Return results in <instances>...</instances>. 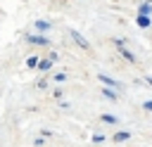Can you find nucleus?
<instances>
[{
  "instance_id": "nucleus-1",
  "label": "nucleus",
  "mask_w": 152,
  "mask_h": 147,
  "mask_svg": "<svg viewBox=\"0 0 152 147\" xmlns=\"http://www.w3.org/2000/svg\"><path fill=\"white\" fill-rule=\"evenodd\" d=\"M71 36H74V40H76V43H78V45H81L83 50H88V47H90V43H88V40H86V38L81 36V33H76V31H74Z\"/></svg>"
},
{
  "instance_id": "nucleus-2",
  "label": "nucleus",
  "mask_w": 152,
  "mask_h": 147,
  "mask_svg": "<svg viewBox=\"0 0 152 147\" xmlns=\"http://www.w3.org/2000/svg\"><path fill=\"white\" fill-rule=\"evenodd\" d=\"M128 138H131V133H128V130H121V133L114 135V142H124V140H128Z\"/></svg>"
},
{
  "instance_id": "nucleus-3",
  "label": "nucleus",
  "mask_w": 152,
  "mask_h": 147,
  "mask_svg": "<svg viewBox=\"0 0 152 147\" xmlns=\"http://www.w3.org/2000/svg\"><path fill=\"white\" fill-rule=\"evenodd\" d=\"M28 40H31V43H40V45H45V43H48V38H43V36H31Z\"/></svg>"
},
{
  "instance_id": "nucleus-4",
  "label": "nucleus",
  "mask_w": 152,
  "mask_h": 147,
  "mask_svg": "<svg viewBox=\"0 0 152 147\" xmlns=\"http://www.w3.org/2000/svg\"><path fill=\"white\" fill-rule=\"evenodd\" d=\"M138 26H142V28H147V26H150V19H147V17L142 14V17L138 19Z\"/></svg>"
},
{
  "instance_id": "nucleus-5",
  "label": "nucleus",
  "mask_w": 152,
  "mask_h": 147,
  "mask_svg": "<svg viewBox=\"0 0 152 147\" xmlns=\"http://www.w3.org/2000/svg\"><path fill=\"white\" fill-rule=\"evenodd\" d=\"M100 78H102V81H104L107 85H114V88H119V83H116V81H112L109 76H100Z\"/></svg>"
},
{
  "instance_id": "nucleus-6",
  "label": "nucleus",
  "mask_w": 152,
  "mask_h": 147,
  "mask_svg": "<svg viewBox=\"0 0 152 147\" xmlns=\"http://www.w3.org/2000/svg\"><path fill=\"white\" fill-rule=\"evenodd\" d=\"M102 92H104V97H109V100H114V97H116V92H114L112 88H104Z\"/></svg>"
},
{
  "instance_id": "nucleus-7",
  "label": "nucleus",
  "mask_w": 152,
  "mask_h": 147,
  "mask_svg": "<svg viewBox=\"0 0 152 147\" xmlns=\"http://www.w3.org/2000/svg\"><path fill=\"white\" fill-rule=\"evenodd\" d=\"M38 66H40V69H50V66H52V59H45V62H38Z\"/></svg>"
},
{
  "instance_id": "nucleus-8",
  "label": "nucleus",
  "mask_w": 152,
  "mask_h": 147,
  "mask_svg": "<svg viewBox=\"0 0 152 147\" xmlns=\"http://www.w3.org/2000/svg\"><path fill=\"white\" fill-rule=\"evenodd\" d=\"M102 121H107V123H116V119H114V116H109V114H104V116H102Z\"/></svg>"
},
{
  "instance_id": "nucleus-9",
  "label": "nucleus",
  "mask_w": 152,
  "mask_h": 147,
  "mask_svg": "<svg viewBox=\"0 0 152 147\" xmlns=\"http://www.w3.org/2000/svg\"><path fill=\"white\" fill-rule=\"evenodd\" d=\"M142 107H145V109H150V111H152V100H147V102H145V104H142Z\"/></svg>"
}]
</instances>
